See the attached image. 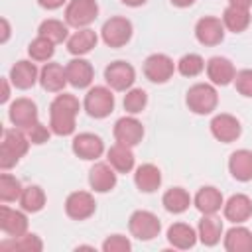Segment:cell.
<instances>
[{
  "label": "cell",
  "mask_w": 252,
  "mask_h": 252,
  "mask_svg": "<svg viewBox=\"0 0 252 252\" xmlns=\"http://www.w3.org/2000/svg\"><path fill=\"white\" fill-rule=\"evenodd\" d=\"M122 4H126V6H132V8H136V6H142V4H146L148 0H120Z\"/></svg>",
  "instance_id": "cell-48"
},
{
  "label": "cell",
  "mask_w": 252,
  "mask_h": 252,
  "mask_svg": "<svg viewBox=\"0 0 252 252\" xmlns=\"http://www.w3.org/2000/svg\"><path fill=\"white\" fill-rule=\"evenodd\" d=\"M205 67H207V77L211 79L213 85L224 87V85H228L230 81H234L236 69H234L232 61L226 59V57H219V55H217V57H211Z\"/></svg>",
  "instance_id": "cell-20"
},
{
  "label": "cell",
  "mask_w": 252,
  "mask_h": 252,
  "mask_svg": "<svg viewBox=\"0 0 252 252\" xmlns=\"http://www.w3.org/2000/svg\"><path fill=\"white\" fill-rule=\"evenodd\" d=\"M81 110V102L75 94L61 93L49 104V128L57 136H69L75 132L77 114Z\"/></svg>",
  "instance_id": "cell-1"
},
{
  "label": "cell",
  "mask_w": 252,
  "mask_h": 252,
  "mask_svg": "<svg viewBox=\"0 0 252 252\" xmlns=\"http://www.w3.org/2000/svg\"><path fill=\"white\" fill-rule=\"evenodd\" d=\"M132 248L130 240L122 234H110L104 242H102V250L104 252H128Z\"/></svg>",
  "instance_id": "cell-41"
},
{
  "label": "cell",
  "mask_w": 252,
  "mask_h": 252,
  "mask_svg": "<svg viewBox=\"0 0 252 252\" xmlns=\"http://www.w3.org/2000/svg\"><path fill=\"white\" fill-rule=\"evenodd\" d=\"M0 26H2L0 41H2V43H6V41H8V37H10V24H8V20H6V18H2V20H0Z\"/></svg>",
  "instance_id": "cell-44"
},
{
  "label": "cell",
  "mask_w": 252,
  "mask_h": 252,
  "mask_svg": "<svg viewBox=\"0 0 252 252\" xmlns=\"http://www.w3.org/2000/svg\"><path fill=\"white\" fill-rule=\"evenodd\" d=\"M100 37L108 47H122L132 37V22L122 16H112L102 24Z\"/></svg>",
  "instance_id": "cell-6"
},
{
  "label": "cell",
  "mask_w": 252,
  "mask_h": 252,
  "mask_svg": "<svg viewBox=\"0 0 252 252\" xmlns=\"http://www.w3.org/2000/svg\"><path fill=\"white\" fill-rule=\"evenodd\" d=\"M39 83L49 93H61L63 87L69 83L65 67L59 63H45L43 69L39 71Z\"/></svg>",
  "instance_id": "cell-22"
},
{
  "label": "cell",
  "mask_w": 252,
  "mask_h": 252,
  "mask_svg": "<svg viewBox=\"0 0 252 252\" xmlns=\"http://www.w3.org/2000/svg\"><path fill=\"white\" fill-rule=\"evenodd\" d=\"M175 71V63L165 53H152L144 61V75L152 83H165L171 79Z\"/></svg>",
  "instance_id": "cell-10"
},
{
  "label": "cell",
  "mask_w": 252,
  "mask_h": 252,
  "mask_svg": "<svg viewBox=\"0 0 252 252\" xmlns=\"http://www.w3.org/2000/svg\"><path fill=\"white\" fill-rule=\"evenodd\" d=\"M185 102L191 112L195 114H211L219 104L217 89L209 83H197L187 91Z\"/></svg>",
  "instance_id": "cell-3"
},
{
  "label": "cell",
  "mask_w": 252,
  "mask_h": 252,
  "mask_svg": "<svg viewBox=\"0 0 252 252\" xmlns=\"http://www.w3.org/2000/svg\"><path fill=\"white\" fill-rule=\"evenodd\" d=\"M28 148H30V138L20 128L4 130L0 144V167L2 169L14 167L26 156Z\"/></svg>",
  "instance_id": "cell-2"
},
{
  "label": "cell",
  "mask_w": 252,
  "mask_h": 252,
  "mask_svg": "<svg viewBox=\"0 0 252 252\" xmlns=\"http://www.w3.org/2000/svg\"><path fill=\"white\" fill-rule=\"evenodd\" d=\"M106 159L108 163L118 171V173H128L132 171L134 167V154H132V148L126 146V144H120L116 142L114 146H110L108 154H106Z\"/></svg>",
  "instance_id": "cell-28"
},
{
  "label": "cell",
  "mask_w": 252,
  "mask_h": 252,
  "mask_svg": "<svg viewBox=\"0 0 252 252\" xmlns=\"http://www.w3.org/2000/svg\"><path fill=\"white\" fill-rule=\"evenodd\" d=\"M22 191H24V187L14 175H10V173L0 175V201L2 203H10V201L20 199Z\"/></svg>",
  "instance_id": "cell-36"
},
{
  "label": "cell",
  "mask_w": 252,
  "mask_h": 252,
  "mask_svg": "<svg viewBox=\"0 0 252 252\" xmlns=\"http://www.w3.org/2000/svg\"><path fill=\"white\" fill-rule=\"evenodd\" d=\"M26 132H28V138H30L32 144H43V142H47L49 136H51V128L43 126L39 120H37L33 126H30Z\"/></svg>",
  "instance_id": "cell-42"
},
{
  "label": "cell",
  "mask_w": 252,
  "mask_h": 252,
  "mask_svg": "<svg viewBox=\"0 0 252 252\" xmlns=\"http://www.w3.org/2000/svg\"><path fill=\"white\" fill-rule=\"evenodd\" d=\"M8 79L12 81V85H14L16 89L26 91V89H32V87L35 85V81L39 79V73H37L35 63L22 59V61H16V63L12 65Z\"/></svg>",
  "instance_id": "cell-21"
},
{
  "label": "cell",
  "mask_w": 252,
  "mask_h": 252,
  "mask_svg": "<svg viewBox=\"0 0 252 252\" xmlns=\"http://www.w3.org/2000/svg\"><path fill=\"white\" fill-rule=\"evenodd\" d=\"M37 35H43V37H47V39L53 41V43H61V41L69 39V37H67V35H69V30H67V24H63L61 20L49 18V20H43V22L39 24Z\"/></svg>",
  "instance_id": "cell-35"
},
{
  "label": "cell",
  "mask_w": 252,
  "mask_h": 252,
  "mask_svg": "<svg viewBox=\"0 0 252 252\" xmlns=\"http://www.w3.org/2000/svg\"><path fill=\"white\" fill-rule=\"evenodd\" d=\"M71 148H73L75 156H79L81 159H96L104 152V144H102L100 136H96L93 132L77 134L73 138V146Z\"/></svg>",
  "instance_id": "cell-15"
},
{
  "label": "cell",
  "mask_w": 252,
  "mask_h": 252,
  "mask_svg": "<svg viewBox=\"0 0 252 252\" xmlns=\"http://www.w3.org/2000/svg\"><path fill=\"white\" fill-rule=\"evenodd\" d=\"M224 248L228 252H252V232L246 226H232L224 234Z\"/></svg>",
  "instance_id": "cell-30"
},
{
  "label": "cell",
  "mask_w": 252,
  "mask_h": 252,
  "mask_svg": "<svg viewBox=\"0 0 252 252\" xmlns=\"http://www.w3.org/2000/svg\"><path fill=\"white\" fill-rule=\"evenodd\" d=\"M104 81L112 91H128L136 81V71L126 61H114L104 69Z\"/></svg>",
  "instance_id": "cell-8"
},
{
  "label": "cell",
  "mask_w": 252,
  "mask_h": 252,
  "mask_svg": "<svg viewBox=\"0 0 252 252\" xmlns=\"http://www.w3.org/2000/svg\"><path fill=\"white\" fill-rule=\"evenodd\" d=\"M228 171L236 181H250L252 179V152L250 150H236L228 158Z\"/></svg>",
  "instance_id": "cell-26"
},
{
  "label": "cell",
  "mask_w": 252,
  "mask_h": 252,
  "mask_svg": "<svg viewBox=\"0 0 252 252\" xmlns=\"http://www.w3.org/2000/svg\"><path fill=\"white\" fill-rule=\"evenodd\" d=\"M228 6H236V8H244V10H250V6H252V0H228Z\"/></svg>",
  "instance_id": "cell-46"
},
{
  "label": "cell",
  "mask_w": 252,
  "mask_h": 252,
  "mask_svg": "<svg viewBox=\"0 0 252 252\" xmlns=\"http://www.w3.org/2000/svg\"><path fill=\"white\" fill-rule=\"evenodd\" d=\"M197 236L205 246H215L219 244L220 236H222V222L220 219H217L215 215H205L199 220L197 226Z\"/></svg>",
  "instance_id": "cell-29"
},
{
  "label": "cell",
  "mask_w": 252,
  "mask_h": 252,
  "mask_svg": "<svg viewBox=\"0 0 252 252\" xmlns=\"http://www.w3.org/2000/svg\"><path fill=\"white\" fill-rule=\"evenodd\" d=\"M116 169L110 163H94L89 171V185L96 193H108L116 187Z\"/></svg>",
  "instance_id": "cell-17"
},
{
  "label": "cell",
  "mask_w": 252,
  "mask_h": 252,
  "mask_svg": "<svg viewBox=\"0 0 252 252\" xmlns=\"http://www.w3.org/2000/svg\"><path fill=\"white\" fill-rule=\"evenodd\" d=\"M10 98V85H8V79H2V96H0V102H8Z\"/></svg>",
  "instance_id": "cell-45"
},
{
  "label": "cell",
  "mask_w": 252,
  "mask_h": 252,
  "mask_svg": "<svg viewBox=\"0 0 252 252\" xmlns=\"http://www.w3.org/2000/svg\"><path fill=\"white\" fill-rule=\"evenodd\" d=\"M222 24L228 32L240 33L250 26V12L236 6H226L222 12Z\"/></svg>",
  "instance_id": "cell-32"
},
{
  "label": "cell",
  "mask_w": 252,
  "mask_h": 252,
  "mask_svg": "<svg viewBox=\"0 0 252 252\" xmlns=\"http://www.w3.org/2000/svg\"><path fill=\"white\" fill-rule=\"evenodd\" d=\"M18 201L26 213H37L45 205V193L39 185H28V187H24Z\"/></svg>",
  "instance_id": "cell-34"
},
{
  "label": "cell",
  "mask_w": 252,
  "mask_h": 252,
  "mask_svg": "<svg viewBox=\"0 0 252 252\" xmlns=\"http://www.w3.org/2000/svg\"><path fill=\"white\" fill-rule=\"evenodd\" d=\"M2 250H12V252H39L43 248V242L37 234H22V236H14L10 240H2L0 242Z\"/></svg>",
  "instance_id": "cell-33"
},
{
  "label": "cell",
  "mask_w": 252,
  "mask_h": 252,
  "mask_svg": "<svg viewBox=\"0 0 252 252\" xmlns=\"http://www.w3.org/2000/svg\"><path fill=\"white\" fill-rule=\"evenodd\" d=\"M65 71H67V81L71 87L75 89H87L91 83H93V65L83 59V57H77V59H71L67 65H65Z\"/></svg>",
  "instance_id": "cell-19"
},
{
  "label": "cell",
  "mask_w": 252,
  "mask_h": 252,
  "mask_svg": "<svg viewBox=\"0 0 252 252\" xmlns=\"http://www.w3.org/2000/svg\"><path fill=\"white\" fill-rule=\"evenodd\" d=\"M53 45H55V43L49 41L47 37L37 35V37L28 45V53H30V57H32L33 61H49V59L53 57V51H55Z\"/></svg>",
  "instance_id": "cell-37"
},
{
  "label": "cell",
  "mask_w": 252,
  "mask_h": 252,
  "mask_svg": "<svg viewBox=\"0 0 252 252\" xmlns=\"http://www.w3.org/2000/svg\"><path fill=\"white\" fill-rule=\"evenodd\" d=\"M209 126H211V134H213L219 142H222V144L234 142V140L240 136V132H242L240 120H238L236 116H232V114H226V112L217 114V116L211 120Z\"/></svg>",
  "instance_id": "cell-12"
},
{
  "label": "cell",
  "mask_w": 252,
  "mask_h": 252,
  "mask_svg": "<svg viewBox=\"0 0 252 252\" xmlns=\"http://www.w3.org/2000/svg\"><path fill=\"white\" fill-rule=\"evenodd\" d=\"M142 138H144V126L138 118H134V114L122 116L116 120V124H114V140L116 142L134 148L142 142Z\"/></svg>",
  "instance_id": "cell-13"
},
{
  "label": "cell",
  "mask_w": 252,
  "mask_h": 252,
  "mask_svg": "<svg viewBox=\"0 0 252 252\" xmlns=\"http://www.w3.org/2000/svg\"><path fill=\"white\" fill-rule=\"evenodd\" d=\"M167 240L173 248H179V250H187V248H193L195 242H197V232L193 226L185 224V222H173L169 228H167Z\"/></svg>",
  "instance_id": "cell-27"
},
{
  "label": "cell",
  "mask_w": 252,
  "mask_h": 252,
  "mask_svg": "<svg viewBox=\"0 0 252 252\" xmlns=\"http://www.w3.org/2000/svg\"><path fill=\"white\" fill-rule=\"evenodd\" d=\"M96 41H98V37H96L94 30H91V28H81V30H77V32L67 39V51H69L71 55L81 57V55H87L89 51H93V47H96Z\"/></svg>",
  "instance_id": "cell-25"
},
{
  "label": "cell",
  "mask_w": 252,
  "mask_h": 252,
  "mask_svg": "<svg viewBox=\"0 0 252 252\" xmlns=\"http://www.w3.org/2000/svg\"><path fill=\"white\" fill-rule=\"evenodd\" d=\"M98 16L96 0H69L65 6V24L71 28H87Z\"/></svg>",
  "instance_id": "cell-4"
},
{
  "label": "cell",
  "mask_w": 252,
  "mask_h": 252,
  "mask_svg": "<svg viewBox=\"0 0 252 252\" xmlns=\"http://www.w3.org/2000/svg\"><path fill=\"white\" fill-rule=\"evenodd\" d=\"M128 228L132 236H136L138 240H152L159 234L161 222L150 211H134L128 219Z\"/></svg>",
  "instance_id": "cell-7"
},
{
  "label": "cell",
  "mask_w": 252,
  "mask_h": 252,
  "mask_svg": "<svg viewBox=\"0 0 252 252\" xmlns=\"http://www.w3.org/2000/svg\"><path fill=\"white\" fill-rule=\"evenodd\" d=\"M134 183L142 193H154L161 185V171L154 163H142L134 173Z\"/></svg>",
  "instance_id": "cell-24"
},
{
  "label": "cell",
  "mask_w": 252,
  "mask_h": 252,
  "mask_svg": "<svg viewBox=\"0 0 252 252\" xmlns=\"http://www.w3.org/2000/svg\"><path fill=\"white\" fill-rule=\"evenodd\" d=\"M222 213H224V219L234 224L246 222L252 217V199L244 193H236L222 205Z\"/></svg>",
  "instance_id": "cell-16"
},
{
  "label": "cell",
  "mask_w": 252,
  "mask_h": 252,
  "mask_svg": "<svg viewBox=\"0 0 252 252\" xmlns=\"http://www.w3.org/2000/svg\"><path fill=\"white\" fill-rule=\"evenodd\" d=\"M65 2H67V0H37V4H39L41 8H45V10H57V8H61Z\"/></svg>",
  "instance_id": "cell-43"
},
{
  "label": "cell",
  "mask_w": 252,
  "mask_h": 252,
  "mask_svg": "<svg viewBox=\"0 0 252 252\" xmlns=\"http://www.w3.org/2000/svg\"><path fill=\"white\" fill-rule=\"evenodd\" d=\"M205 69V61L197 53H187L177 61V71L183 77H197Z\"/></svg>",
  "instance_id": "cell-38"
},
{
  "label": "cell",
  "mask_w": 252,
  "mask_h": 252,
  "mask_svg": "<svg viewBox=\"0 0 252 252\" xmlns=\"http://www.w3.org/2000/svg\"><path fill=\"white\" fill-rule=\"evenodd\" d=\"M148 104V94L144 89H128L124 94V110L130 114H140Z\"/></svg>",
  "instance_id": "cell-39"
},
{
  "label": "cell",
  "mask_w": 252,
  "mask_h": 252,
  "mask_svg": "<svg viewBox=\"0 0 252 252\" xmlns=\"http://www.w3.org/2000/svg\"><path fill=\"white\" fill-rule=\"evenodd\" d=\"M161 203L165 207L167 213H173V215H179V213H185L191 205V195L183 189V187H171L163 193L161 197Z\"/></svg>",
  "instance_id": "cell-31"
},
{
  "label": "cell",
  "mask_w": 252,
  "mask_h": 252,
  "mask_svg": "<svg viewBox=\"0 0 252 252\" xmlns=\"http://www.w3.org/2000/svg\"><path fill=\"white\" fill-rule=\"evenodd\" d=\"M0 228L10 238L22 236L28 232V217L22 211H16V209L2 205L0 207Z\"/></svg>",
  "instance_id": "cell-18"
},
{
  "label": "cell",
  "mask_w": 252,
  "mask_h": 252,
  "mask_svg": "<svg viewBox=\"0 0 252 252\" xmlns=\"http://www.w3.org/2000/svg\"><path fill=\"white\" fill-rule=\"evenodd\" d=\"M83 106L93 118H106L114 110V94L108 87H91L85 94Z\"/></svg>",
  "instance_id": "cell-5"
},
{
  "label": "cell",
  "mask_w": 252,
  "mask_h": 252,
  "mask_svg": "<svg viewBox=\"0 0 252 252\" xmlns=\"http://www.w3.org/2000/svg\"><path fill=\"white\" fill-rule=\"evenodd\" d=\"M195 37L203 45H219L224 39V24L219 18L205 16L195 24Z\"/></svg>",
  "instance_id": "cell-14"
},
{
  "label": "cell",
  "mask_w": 252,
  "mask_h": 252,
  "mask_svg": "<svg viewBox=\"0 0 252 252\" xmlns=\"http://www.w3.org/2000/svg\"><path fill=\"white\" fill-rule=\"evenodd\" d=\"M171 4L177 8H189L191 4H195V0H171Z\"/></svg>",
  "instance_id": "cell-47"
},
{
  "label": "cell",
  "mask_w": 252,
  "mask_h": 252,
  "mask_svg": "<svg viewBox=\"0 0 252 252\" xmlns=\"http://www.w3.org/2000/svg\"><path fill=\"white\" fill-rule=\"evenodd\" d=\"M234 87L242 96L252 98V69H242L234 75Z\"/></svg>",
  "instance_id": "cell-40"
},
{
  "label": "cell",
  "mask_w": 252,
  "mask_h": 252,
  "mask_svg": "<svg viewBox=\"0 0 252 252\" xmlns=\"http://www.w3.org/2000/svg\"><path fill=\"white\" fill-rule=\"evenodd\" d=\"M8 118L10 122L20 128V130H28L30 126H33L37 122V106L33 100L30 98H16L12 104H10V110H8Z\"/></svg>",
  "instance_id": "cell-11"
},
{
  "label": "cell",
  "mask_w": 252,
  "mask_h": 252,
  "mask_svg": "<svg viewBox=\"0 0 252 252\" xmlns=\"http://www.w3.org/2000/svg\"><path fill=\"white\" fill-rule=\"evenodd\" d=\"M197 211H201L203 215H215L220 211V207L224 205L222 201V193L213 187V185H207V187H201L193 199Z\"/></svg>",
  "instance_id": "cell-23"
},
{
  "label": "cell",
  "mask_w": 252,
  "mask_h": 252,
  "mask_svg": "<svg viewBox=\"0 0 252 252\" xmlns=\"http://www.w3.org/2000/svg\"><path fill=\"white\" fill-rule=\"evenodd\" d=\"M94 211H96V203L89 191H73L65 199V213L75 220H85L93 217Z\"/></svg>",
  "instance_id": "cell-9"
}]
</instances>
